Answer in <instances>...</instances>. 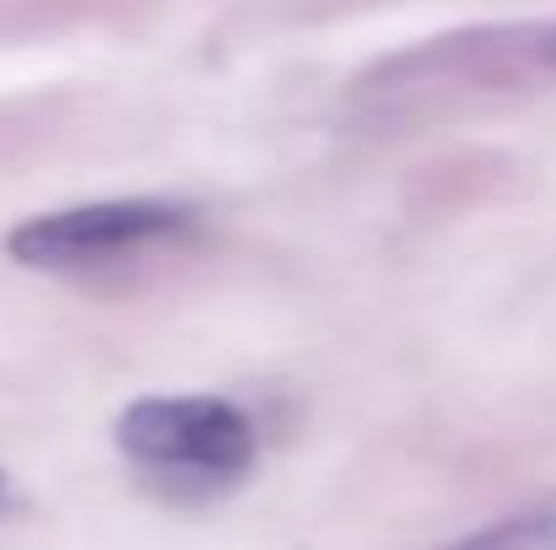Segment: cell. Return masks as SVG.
<instances>
[{"label": "cell", "mask_w": 556, "mask_h": 550, "mask_svg": "<svg viewBox=\"0 0 556 550\" xmlns=\"http://www.w3.org/2000/svg\"><path fill=\"white\" fill-rule=\"evenodd\" d=\"M114 443L130 464L168 481H238L260 459L254 421L216 394H152L125 405Z\"/></svg>", "instance_id": "1"}, {"label": "cell", "mask_w": 556, "mask_h": 550, "mask_svg": "<svg viewBox=\"0 0 556 550\" xmlns=\"http://www.w3.org/2000/svg\"><path fill=\"white\" fill-rule=\"evenodd\" d=\"M179 227H189V210L174 200H92L11 227L5 254L27 270H87L174 238Z\"/></svg>", "instance_id": "2"}, {"label": "cell", "mask_w": 556, "mask_h": 550, "mask_svg": "<svg viewBox=\"0 0 556 550\" xmlns=\"http://www.w3.org/2000/svg\"><path fill=\"white\" fill-rule=\"evenodd\" d=\"M448 550H556V497H541V502L454 540Z\"/></svg>", "instance_id": "3"}, {"label": "cell", "mask_w": 556, "mask_h": 550, "mask_svg": "<svg viewBox=\"0 0 556 550\" xmlns=\"http://www.w3.org/2000/svg\"><path fill=\"white\" fill-rule=\"evenodd\" d=\"M0 491H5V481H0Z\"/></svg>", "instance_id": "4"}]
</instances>
